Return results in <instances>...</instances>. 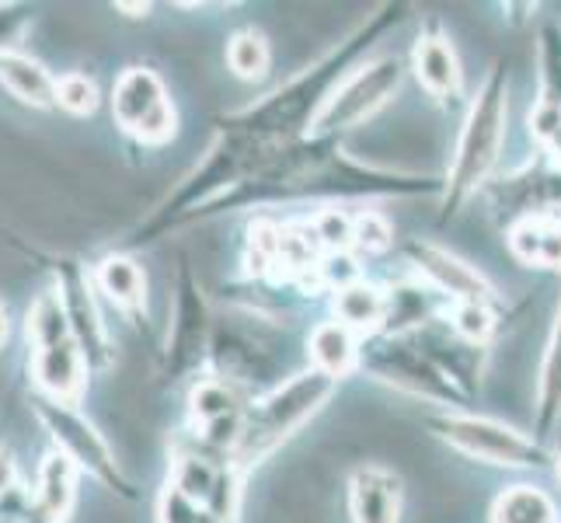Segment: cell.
<instances>
[{"label": "cell", "instance_id": "cell-1", "mask_svg": "<svg viewBox=\"0 0 561 523\" xmlns=\"http://www.w3.org/2000/svg\"><path fill=\"white\" fill-rule=\"evenodd\" d=\"M443 192V174L430 171H401L380 168L353 158L339 137H318L307 133L300 140L268 144L255 171L230 192V196L209 213L251 209V206H279L297 200H314L318 206H332L345 200H419Z\"/></svg>", "mask_w": 561, "mask_h": 523}, {"label": "cell", "instance_id": "cell-2", "mask_svg": "<svg viewBox=\"0 0 561 523\" xmlns=\"http://www.w3.org/2000/svg\"><path fill=\"white\" fill-rule=\"evenodd\" d=\"M409 11H412L409 4H394V0L370 8L335 46H328L314 64H307L304 70L289 77V81L262 94V99L248 102L244 109L227 112L220 120V129H234V133H244V137L268 140V144L307 137V133L314 129L318 115L324 112V105L332 102V94L342 88L345 77L359 64L370 60V49L383 35H391L398 25H404Z\"/></svg>", "mask_w": 561, "mask_h": 523}, {"label": "cell", "instance_id": "cell-3", "mask_svg": "<svg viewBox=\"0 0 561 523\" xmlns=\"http://www.w3.org/2000/svg\"><path fill=\"white\" fill-rule=\"evenodd\" d=\"M506 133H510V70L502 64H492L489 73L481 77L478 91L471 94L450 164L443 171L439 220H450L471 196L485 192L499 168L502 147H506Z\"/></svg>", "mask_w": 561, "mask_h": 523}, {"label": "cell", "instance_id": "cell-4", "mask_svg": "<svg viewBox=\"0 0 561 523\" xmlns=\"http://www.w3.org/2000/svg\"><path fill=\"white\" fill-rule=\"evenodd\" d=\"M262 150H265V140L244 137V133H234V129H220L217 140H213L199 158V164L175 185V192H168L164 203L150 213V220L140 224L133 241L147 245L182 224L206 220L209 213L255 171Z\"/></svg>", "mask_w": 561, "mask_h": 523}, {"label": "cell", "instance_id": "cell-5", "mask_svg": "<svg viewBox=\"0 0 561 523\" xmlns=\"http://www.w3.org/2000/svg\"><path fill=\"white\" fill-rule=\"evenodd\" d=\"M335 387L339 384L332 377H324L321 371L307 366L300 374H289L273 391L251 398L248 416H244V433L230 461L248 475L255 464L273 457L289 436H297L304 425L332 401Z\"/></svg>", "mask_w": 561, "mask_h": 523}, {"label": "cell", "instance_id": "cell-6", "mask_svg": "<svg viewBox=\"0 0 561 523\" xmlns=\"http://www.w3.org/2000/svg\"><path fill=\"white\" fill-rule=\"evenodd\" d=\"M359 374L409 398L443 405V412H460L471 405V398L425 353L419 336H366L359 349Z\"/></svg>", "mask_w": 561, "mask_h": 523}, {"label": "cell", "instance_id": "cell-7", "mask_svg": "<svg viewBox=\"0 0 561 523\" xmlns=\"http://www.w3.org/2000/svg\"><path fill=\"white\" fill-rule=\"evenodd\" d=\"M430 433L436 440L447 443L450 451L492 464V468H510V471H537L551 461V451L545 440H537L534 433L516 430V425L478 416V412H433L425 419Z\"/></svg>", "mask_w": 561, "mask_h": 523}, {"label": "cell", "instance_id": "cell-8", "mask_svg": "<svg viewBox=\"0 0 561 523\" xmlns=\"http://www.w3.org/2000/svg\"><path fill=\"white\" fill-rule=\"evenodd\" d=\"M28 342L35 345V384L43 398L73 405L84 391L88 380V360L81 353V345L73 339V328L67 321V311L60 304L56 289L38 294V300L28 311Z\"/></svg>", "mask_w": 561, "mask_h": 523}, {"label": "cell", "instance_id": "cell-9", "mask_svg": "<svg viewBox=\"0 0 561 523\" xmlns=\"http://www.w3.org/2000/svg\"><path fill=\"white\" fill-rule=\"evenodd\" d=\"M168 342L161 353V377L185 380L203 366H209L213 345V307L203 294V283L192 269L188 255H179L175 280H171V315H168Z\"/></svg>", "mask_w": 561, "mask_h": 523}, {"label": "cell", "instance_id": "cell-10", "mask_svg": "<svg viewBox=\"0 0 561 523\" xmlns=\"http://www.w3.org/2000/svg\"><path fill=\"white\" fill-rule=\"evenodd\" d=\"M404 73H409V64H404L398 53L370 56V60L359 64L350 77H345L342 88L332 94V102H328L324 112L318 115L311 133L342 140L345 133L363 126L366 120H374V115L394 99L404 84Z\"/></svg>", "mask_w": 561, "mask_h": 523}, {"label": "cell", "instance_id": "cell-11", "mask_svg": "<svg viewBox=\"0 0 561 523\" xmlns=\"http://www.w3.org/2000/svg\"><path fill=\"white\" fill-rule=\"evenodd\" d=\"M35 416L46 425L53 443L60 447L64 457H70L77 468L88 471L91 478H99L105 489H112L123 499H137V489L126 478V471L119 468V461L108 451V443L102 440V433L73 409V405L53 401V398H35Z\"/></svg>", "mask_w": 561, "mask_h": 523}, {"label": "cell", "instance_id": "cell-12", "mask_svg": "<svg viewBox=\"0 0 561 523\" xmlns=\"http://www.w3.org/2000/svg\"><path fill=\"white\" fill-rule=\"evenodd\" d=\"M112 115L129 137L161 147L179 133V112L158 70L126 67L112 88Z\"/></svg>", "mask_w": 561, "mask_h": 523}, {"label": "cell", "instance_id": "cell-13", "mask_svg": "<svg viewBox=\"0 0 561 523\" xmlns=\"http://www.w3.org/2000/svg\"><path fill=\"white\" fill-rule=\"evenodd\" d=\"M251 398L241 387L220 377H199L188 391V433L196 440V451L230 461L244 433Z\"/></svg>", "mask_w": 561, "mask_h": 523}, {"label": "cell", "instance_id": "cell-14", "mask_svg": "<svg viewBox=\"0 0 561 523\" xmlns=\"http://www.w3.org/2000/svg\"><path fill=\"white\" fill-rule=\"evenodd\" d=\"M401 259L412 269V276L419 283H425L447 304H499L502 307L495 283L481 273L478 265L460 259L450 248H443L430 238H409L401 245Z\"/></svg>", "mask_w": 561, "mask_h": 523}, {"label": "cell", "instance_id": "cell-15", "mask_svg": "<svg viewBox=\"0 0 561 523\" xmlns=\"http://www.w3.org/2000/svg\"><path fill=\"white\" fill-rule=\"evenodd\" d=\"M485 200L506 227L527 217H561V168L537 154V161H527L506 179H492Z\"/></svg>", "mask_w": 561, "mask_h": 523}, {"label": "cell", "instance_id": "cell-16", "mask_svg": "<svg viewBox=\"0 0 561 523\" xmlns=\"http://www.w3.org/2000/svg\"><path fill=\"white\" fill-rule=\"evenodd\" d=\"M56 276H60L56 294H60V304L67 311L70 328H73L77 345H81L88 366H94V371H105V366L112 363V342H108V332H105V321L99 315V304H94V294H91V289H94L91 276L70 259L60 262Z\"/></svg>", "mask_w": 561, "mask_h": 523}, {"label": "cell", "instance_id": "cell-17", "mask_svg": "<svg viewBox=\"0 0 561 523\" xmlns=\"http://www.w3.org/2000/svg\"><path fill=\"white\" fill-rule=\"evenodd\" d=\"M409 70L415 73L419 88L436 99L439 105L457 102L463 94V67H460V56L454 38L439 29V22H430L412 46V60Z\"/></svg>", "mask_w": 561, "mask_h": 523}, {"label": "cell", "instance_id": "cell-18", "mask_svg": "<svg viewBox=\"0 0 561 523\" xmlns=\"http://www.w3.org/2000/svg\"><path fill=\"white\" fill-rule=\"evenodd\" d=\"M350 520L353 523H401L404 481L383 464H359L350 471Z\"/></svg>", "mask_w": 561, "mask_h": 523}, {"label": "cell", "instance_id": "cell-19", "mask_svg": "<svg viewBox=\"0 0 561 523\" xmlns=\"http://www.w3.org/2000/svg\"><path fill=\"white\" fill-rule=\"evenodd\" d=\"M359 349H363V336H356L350 325H342L335 318H324L307 336V366L339 384L359 374Z\"/></svg>", "mask_w": 561, "mask_h": 523}, {"label": "cell", "instance_id": "cell-20", "mask_svg": "<svg viewBox=\"0 0 561 523\" xmlns=\"http://www.w3.org/2000/svg\"><path fill=\"white\" fill-rule=\"evenodd\" d=\"M561 425V297L554 307V321L545 342V356L537 366V384H534V436L548 440Z\"/></svg>", "mask_w": 561, "mask_h": 523}, {"label": "cell", "instance_id": "cell-21", "mask_svg": "<svg viewBox=\"0 0 561 523\" xmlns=\"http://www.w3.org/2000/svg\"><path fill=\"white\" fill-rule=\"evenodd\" d=\"M510 255L527 269L561 273V217H527L506 227Z\"/></svg>", "mask_w": 561, "mask_h": 523}, {"label": "cell", "instance_id": "cell-22", "mask_svg": "<svg viewBox=\"0 0 561 523\" xmlns=\"http://www.w3.org/2000/svg\"><path fill=\"white\" fill-rule=\"evenodd\" d=\"M422 349L430 353L439 371L447 374L463 395L474 398L478 387H481V374H485V360H489V349L485 345H471L457 336H430V332H419Z\"/></svg>", "mask_w": 561, "mask_h": 523}, {"label": "cell", "instance_id": "cell-23", "mask_svg": "<svg viewBox=\"0 0 561 523\" xmlns=\"http://www.w3.org/2000/svg\"><path fill=\"white\" fill-rule=\"evenodd\" d=\"M94 289L126 315H144L147 307V276L137 259L129 255H105L91 273Z\"/></svg>", "mask_w": 561, "mask_h": 523}, {"label": "cell", "instance_id": "cell-24", "mask_svg": "<svg viewBox=\"0 0 561 523\" xmlns=\"http://www.w3.org/2000/svg\"><path fill=\"white\" fill-rule=\"evenodd\" d=\"M332 318L350 325L356 336H380L383 321H387V289L370 283V280H356L350 286H342L332 294Z\"/></svg>", "mask_w": 561, "mask_h": 523}, {"label": "cell", "instance_id": "cell-25", "mask_svg": "<svg viewBox=\"0 0 561 523\" xmlns=\"http://www.w3.org/2000/svg\"><path fill=\"white\" fill-rule=\"evenodd\" d=\"M77 464L64 457L60 451L49 454L38 464V481H35V510L43 513L46 523H64L73 510L77 499Z\"/></svg>", "mask_w": 561, "mask_h": 523}, {"label": "cell", "instance_id": "cell-26", "mask_svg": "<svg viewBox=\"0 0 561 523\" xmlns=\"http://www.w3.org/2000/svg\"><path fill=\"white\" fill-rule=\"evenodd\" d=\"M0 84H4L18 102L32 109H53L56 105V81L53 73L32 60L28 53L4 49L0 53Z\"/></svg>", "mask_w": 561, "mask_h": 523}, {"label": "cell", "instance_id": "cell-27", "mask_svg": "<svg viewBox=\"0 0 561 523\" xmlns=\"http://www.w3.org/2000/svg\"><path fill=\"white\" fill-rule=\"evenodd\" d=\"M489 523H561V513L548 489L534 481H516L495 496Z\"/></svg>", "mask_w": 561, "mask_h": 523}, {"label": "cell", "instance_id": "cell-28", "mask_svg": "<svg viewBox=\"0 0 561 523\" xmlns=\"http://www.w3.org/2000/svg\"><path fill=\"white\" fill-rule=\"evenodd\" d=\"M307 227H311L314 241L321 245L324 255H356V209L332 203L318 206L314 213H307Z\"/></svg>", "mask_w": 561, "mask_h": 523}, {"label": "cell", "instance_id": "cell-29", "mask_svg": "<svg viewBox=\"0 0 561 523\" xmlns=\"http://www.w3.org/2000/svg\"><path fill=\"white\" fill-rule=\"evenodd\" d=\"M227 67L238 81H265L273 67V46L259 29H238L227 38Z\"/></svg>", "mask_w": 561, "mask_h": 523}, {"label": "cell", "instance_id": "cell-30", "mask_svg": "<svg viewBox=\"0 0 561 523\" xmlns=\"http://www.w3.org/2000/svg\"><path fill=\"white\" fill-rule=\"evenodd\" d=\"M439 325L463 342L489 349L499 332V304H450Z\"/></svg>", "mask_w": 561, "mask_h": 523}, {"label": "cell", "instance_id": "cell-31", "mask_svg": "<svg viewBox=\"0 0 561 523\" xmlns=\"http://www.w3.org/2000/svg\"><path fill=\"white\" fill-rule=\"evenodd\" d=\"M394 248V227L380 209H356V259H377Z\"/></svg>", "mask_w": 561, "mask_h": 523}, {"label": "cell", "instance_id": "cell-32", "mask_svg": "<svg viewBox=\"0 0 561 523\" xmlns=\"http://www.w3.org/2000/svg\"><path fill=\"white\" fill-rule=\"evenodd\" d=\"M56 105L70 115H91L99 109V84L91 81L88 73H64L56 81Z\"/></svg>", "mask_w": 561, "mask_h": 523}, {"label": "cell", "instance_id": "cell-33", "mask_svg": "<svg viewBox=\"0 0 561 523\" xmlns=\"http://www.w3.org/2000/svg\"><path fill=\"white\" fill-rule=\"evenodd\" d=\"M158 516H161V523H224V520L213 516L206 507H199V502L185 499L182 492H175L171 486L161 492Z\"/></svg>", "mask_w": 561, "mask_h": 523}, {"label": "cell", "instance_id": "cell-34", "mask_svg": "<svg viewBox=\"0 0 561 523\" xmlns=\"http://www.w3.org/2000/svg\"><path fill=\"white\" fill-rule=\"evenodd\" d=\"M25 8H0V53L11 49V38L25 25Z\"/></svg>", "mask_w": 561, "mask_h": 523}, {"label": "cell", "instance_id": "cell-35", "mask_svg": "<svg viewBox=\"0 0 561 523\" xmlns=\"http://www.w3.org/2000/svg\"><path fill=\"white\" fill-rule=\"evenodd\" d=\"M14 489V461H11V451L0 443V496H8Z\"/></svg>", "mask_w": 561, "mask_h": 523}, {"label": "cell", "instance_id": "cell-36", "mask_svg": "<svg viewBox=\"0 0 561 523\" xmlns=\"http://www.w3.org/2000/svg\"><path fill=\"white\" fill-rule=\"evenodd\" d=\"M4 339H8V307L0 304V345H4Z\"/></svg>", "mask_w": 561, "mask_h": 523}, {"label": "cell", "instance_id": "cell-37", "mask_svg": "<svg viewBox=\"0 0 561 523\" xmlns=\"http://www.w3.org/2000/svg\"><path fill=\"white\" fill-rule=\"evenodd\" d=\"M554 478H558V486H561V451L554 454Z\"/></svg>", "mask_w": 561, "mask_h": 523}]
</instances>
